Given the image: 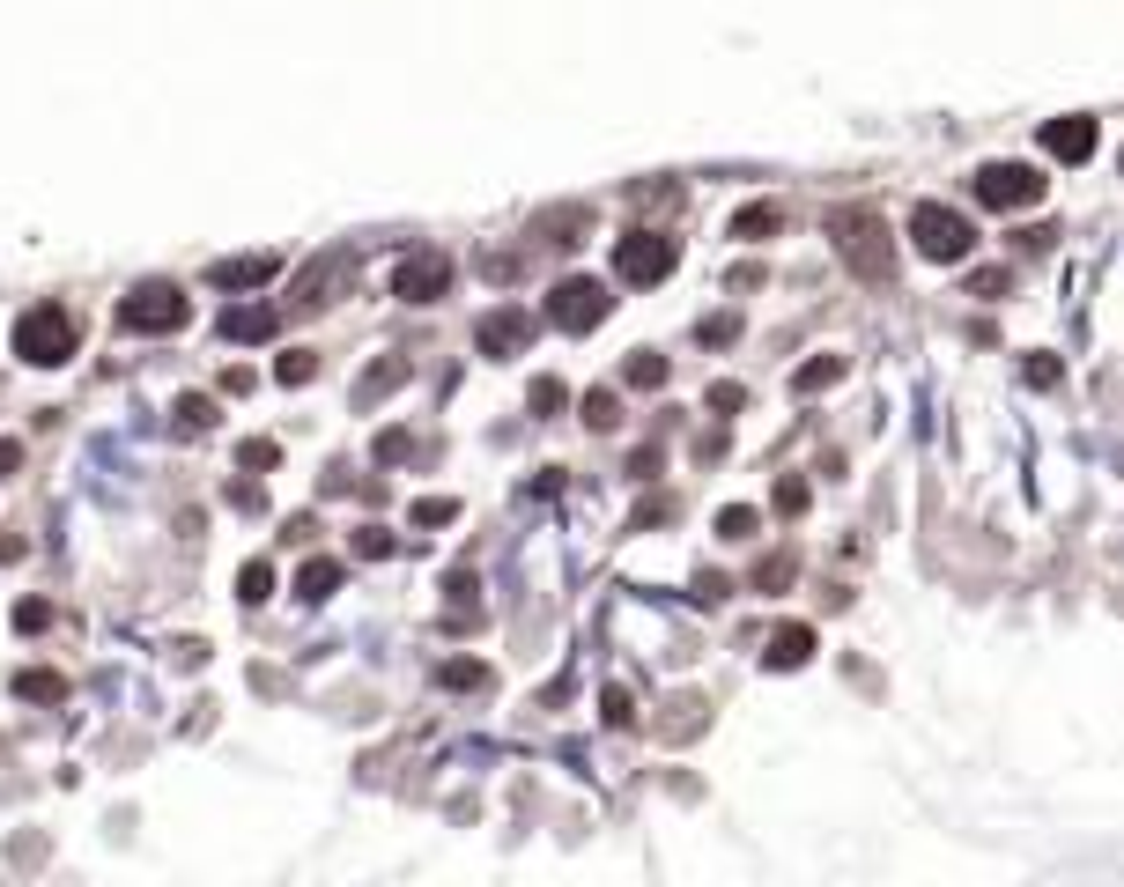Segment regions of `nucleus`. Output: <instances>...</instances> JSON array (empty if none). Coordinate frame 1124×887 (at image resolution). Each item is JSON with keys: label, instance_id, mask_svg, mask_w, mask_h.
<instances>
[{"label": "nucleus", "instance_id": "nucleus-1", "mask_svg": "<svg viewBox=\"0 0 1124 887\" xmlns=\"http://www.w3.org/2000/svg\"><path fill=\"white\" fill-rule=\"evenodd\" d=\"M910 244H917L925 259H940V267H962V259L977 252V230H969V215H954V207L917 200V207H910Z\"/></svg>", "mask_w": 1124, "mask_h": 887}, {"label": "nucleus", "instance_id": "nucleus-2", "mask_svg": "<svg viewBox=\"0 0 1124 887\" xmlns=\"http://www.w3.org/2000/svg\"><path fill=\"white\" fill-rule=\"evenodd\" d=\"M829 230H836V252L866 281H888V230H880L873 207H843V215H829Z\"/></svg>", "mask_w": 1124, "mask_h": 887}, {"label": "nucleus", "instance_id": "nucleus-3", "mask_svg": "<svg viewBox=\"0 0 1124 887\" xmlns=\"http://www.w3.org/2000/svg\"><path fill=\"white\" fill-rule=\"evenodd\" d=\"M15 348H23V363H37V370H60L67 355H74V318H67L60 304L23 311V326H15Z\"/></svg>", "mask_w": 1124, "mask_h": 887}, {"label": "nucleus", "instance_id": "nucleus-4", "mask_svg": "<svg viewBox=\"0 0 1124 887\" xmlns=\"http://www.w3.org/2000/svg\"><path fill=\"white\" fill-rule=\"evenodd\" d=\"M185 318H193V304H185L171 281H141V289L119 304V326H126V333H178Z\"/></svg>", "mask_w": 1124, "mask_h": 887}, {"label": "nucleus", "instance_id": "nucleus-5", "mask_svg": "<svg viewBox=\"0 0 1124 887\" xmlns=\"http://www.w3.org/2000/svg\"><path fill=\"white\" fill-rule=\"evenodd\" d=\"M673 259H681V244L659 237V230H629L622 244H614V274L629 281V289H651V281L673 274Z\"/></svg>", "mask_w": 1124, "mask_h": 887}, {"label": "nucleus", "instance_id": "nucleus-6", "mask_svg": "<svg viewBox=\"0 0 1124 887\" xmlns=\"http://www.w3.org/2000/svg\"><path fill=\"white\" fill-rule=\"evenodd\" d=\"M1043 185H1051V178H1043L1036 163H984V171H977V200L999 207V215H1014V207L1043 200Z\"/></svg>", "mask_w": 1124, "mask_h": 887}, {"label": "nucleus", "instance_id": "nucleus-7", "mask_svg": "<svg viewBox=\"0 0 1124 887\" xmlns=\"http://www.w3.org/2000/svg\"><path fill=\"white\" fill-rule=\"evenodd\" d=\"M607 281H592V274H570V281H555V296H548V318L562 333H592L599 318H607Z\"/></svg>", "mask_w": 1124, "mask_h": 887}, {"label": "nucleus", "instance_id": "nucleus-8", "mask_svg": "<svg viewBox=\"0 0 1124 887\" xmlns=\"http://www.w3.org/2000/svg\"><path fill=\"white\" fill-rule=\"evenodd\" d=\"M452 289V259L444 252H407L400 267H392V296H400V304H437V296Z\"/></svg>", "mask_w": 1124, "mask_h": 887}, {"label": "nucleus", "instance_id": "nucleus-9", "mask_svg": "<svg viewBox=\"0 0 1124 887\" xmlns=\"http://www.w3.org/2000/svg\"><path fill=\"white\" fill-rule=\"evenodd\" d=\"M526 341H533V318H526V311H489V318L474 326V348H481V355H511V348H526Z\"/></svg>", "mask_w": 1124, "mask_h": 887}, {"label": "nucleus", "instance_id": "nucleus-10", "mask_svg": "<svg viewBox=\"0 0 1124 887\" xmlns=\"http://www.w3.org/2000/svg\"><path fill=\"white\" fill-rule=\"evenodd\" d=\"M274 274H281V259H274V252H245V259H215V267H208L215 289H267Z\"/></svg>", "mask_w": 1124, "mask_h": 887}, {"label": "nucleus", "instance_id": "nucleus-11", "mask_svg": "<svg viewBox=\"0 0 1124 887\" xmlns=\"http://www.w3.org/2000/svg\"><path fill=\"white\" fill-rule=\"evenodd\" d=\"M1043 148H1051L1058 163H1088L1095 156V119H1080V111L1073 119H1051L1043 126Z\"/></svg>", "mask_w": 1124, "mask_h": 887}, {"label": "nucleus", "instance_id": "nucleus-12", "mask_svg": "<svg viewBox=\"0 0 1124 887\" xmlns=\"http://www.w3.org/2000/svg\"><path fill=\"white\" fill-rule=\"evenodd\" d=\"M807 658H814V629H807V621L770 629V651H762V666H770V673H792V666H807Z\"/></svg>", "mask_w": 1124, "mask_h": 887}, {"label": "nucleus", "instance_id": "nucleus-13", "mask_svg": "<svg viewBox=\"0 0 1124 887\" xmlns=\"http://www.w3.org/2000/svg\"><path fill=\"white\" fill-rule=\"evenodd\" d=\"M784 230V207L777 200H755V207H740V215H733V237L740 244H770Z\"/></svg>", "mask_w": 1124, "mask_h": 887}, {"label": "nucleus", "instance_id": "nucleus-14", "mask_svg": "<svg viewBox=\"0 0 1124 887\" xmlns=\"http://www.w3.org/2000/svg\"><path fill=\"white\" fill-rule=\"evenodd\" d=\"M274 326H281V318H274L267 304H237V311H222V333H230V341H274Z\"/></svg>", "mask_w": 1124, "mask_h": 887}, {"label": "nucleus", "instance_id": "nucleus-15", "mask_svg": "<svg viewBox=\"0 0 1124 887\" xmlns=\"http://www.w3.org/2000/svg\"><path fill=\"white\" fill-rule=\"evenodd\" d=\"M333 592H341V562H304L296 599H311V607H318V599H333Z\"/></svg>", "mask_w": 1124, "mask_h": 887}, {"label": "nucleus", "instance_id": "nucleus-16", "mask_svg": "<svg viewBox=\"0 0 1124 887\" xmlns=\"http://www.w3.org/2000/svg\"><path fill=\"white\" fill-rule=\"evenodd\" d=\"M836 377H843V355H814V363L792 370V392H829Z\"/></svg>", "mask_w": 1124, "mask_h": 887}, {"label": "nucleus", "instance_id": "nucleus-17", "mask_svg": "<svg viewBox=\"0 0 1124 887\" xmlns=\"http://www.w3.org/2000/svg\"><path fill=\"white\" fill-rule=\"evenodd\" d=\"M15 695H23V703H60V695H67V681L37 666V673H15Z\"/></svg>", "mask_w": 1124, "mask_h": 887}, {"label": "nucleus", "instance_id": "nucleus-18", "mask_svg": "<svg viewBox=\"0 0 1124 887\" xmlns=\"http://www.w3.org/2000/svg\"><path fill=\"white\" fill-rule=\"evenodd\" d=\"M267 592H274V562H245V570H237V599H245V607H259Z\"/></svg>", "mask_w": 1124, "mask_h": 887}, {"label": "nucleus", "instance_id": "nucleus-19", "mask_svg": "<svg viewBox=\"0 0 1124 887\" xmlns=\"http://www.w3.org/2000/svg\"><path fill=\"white\" fill-rule=\"evenodd\" d=\"M437 681H444V688H489V666H481V658H444Z\"/></svg>", "mask_w": 1124, "mask_h": 887}, {"label": "nucleus", "instance_id": "nucleus-20", "mask_svg": "<svg viewBox=\"0 0 1124 887\" xmlns=\"http://www.w3.org/2000/svg\"><path fill=\"white\" fill-rule=\"evenodd\" d=\"M274 377H281V385H311V377H318V355H311V348H289V355L274 363Z\"/></svg>", "mask_w": 1124, "mask_h": 887}, {"label": "nucleus", "instance_id": "nucleus-21", "mask_svg": "<svg viewBox=\"0 0 1124 887\" xmlns=\"http://www.w3.org/2000/svg\"><path fill=\"white\" fill-rule=\"evenodd\" d=\"M585 422H592V429H614V422H622V400H614L607 385H599V392H585Z\"/></svg>", "mask_w": 1124, "mask_h": 887}, {"label": "nucleus", "instance_id": "nucleus-22", "mask_svg": "<svg viewBox=\"0 0 1124 887\" xmlns=\"http://www.w3.org/2000/svg\"><path fill=\"white\" fill-rule=\"evenodd\" d=\"M755 525H762V511H747V503L718 511V533H725V540H755Z\"/></svg>", "mask_w": 1124, "mask_h": 887}, {"label": "nucleus", "instance_id": "nucleus-23", "mask_svg": "<svg viewBox=\"0 0 1124 887\" xmlns=\"http://www.w3.org/2000/svg\"><path fill=\"white\" fill-rule=\"evenodd\" d=\"M274 459H281V451H274L267 437H252V444H237V466H245V474H274Z\"/></svg>", "mask_w": 1124, "mask_h": 887}, {"label": "nucleus", "instance_id": "nucleus-24", "mask_svg": "<svg viewBox=\"0 0 1124 887\" xmlns=\"http://www.w3.org/2000/svg\"><path fill=\"white\" fill-rule=\"evenodd\" d=\"M178 429H215V400L185 392V400H178Z\"/></svg>", "mask_w": 1124, "mask_h": 887}, {"label": "nucleus", "instance_id": "nucleus-25", "mask_svg": "<svg viewBox=\"0 0 1124 887\" xmlns=\"http://www.w3.org/2000/svg\"><path fill=\"white\" fill-rule=\"evenodd\" d=\"M629 385L659 392V385H666V355H636V363H629Z\"/></svg>", "mask_w": 1124, "mask_h": 887}, {"label": "nucleus", "instance_id": "nucleus-26", "mask_svg": "<svg viewBox=\"0 0 1124 887\" xmlns=\"http://www.w3.org/2000/svg\"><path fill=\"white\" fill-rule=\"evenodd\" d=\"M452 518H459L452 496H422V503H415V525H452Z\"/></svg>", "mask_w": 1124, "mask_h": 887}, {"label": "nucleus", "instance_id": "nucleus-27", "mask_svg": "<svg viewBox=\"0 0 1124 887\" xmlns=\"http://www.w3.org/2000/svg\"><path fill=\"white\" fill-rule=\"evenodd\" d=\"M526 400H533V414H555V407H562V385H555V377H533Z\"/></svg>", "mask_w": 1124, "mask_h": 887}, {"label": "nucleus", "instance_id": "nucleus-28", "mask_svg": "<svg viewBox=\"0 0 1124 887\" xmlns=\"http://www.w3.org/2000/svg\"><path fill=\"white\" fill-rule=\"evenodd\" d=\"M733 333H740V318H733V311H718V318H703V341H710V348H725V341H733Z\"/></svg>", "mask_w": 1124, "mask_h": 887}, {"label": "nucleus", "instance_id": "nucleus-29", "mask_svg": "<svg viewBox=\"0 0 1124 887\" xmlns=\"http://www.w3.org/2000/svg\"><path fill=\"white\" fill-rule=\"evenodd\" d=\"M777 511H784V518L807 511V481H777Z\"/></svg>", "mask_w": 1124, "mask_h": 887}, {"label": "nucleus", "instance_id": "nucleus-30", "mask_svg": "<svg viewBox=\"0 0 1124 887\" xmlns=\"http://www.w3.org/2000/svg\"><path fill=\"white\" fill-rule=\"evenodd\" d=\"M400 377H407L400 363H378V370H370V377H363V400H378V392H385V385H400Z\"/></svg>", "mask_w": 1124, "mask_h": 887}, {"label": "nucleus", "instance_id": "nucleus-31", "mask_svg": "<svg viewBox=\"0 0 1124 887\" xmlns=\"http://www.w3.org/2000/svg\"><path fill=\"white\" fill-rule=\"evenodd\" d=\"M710 407H718V414H740V407H747V392L733 385V377H725V385H710Z\"/></svg>", "mask_w": 1124, "mask_h": 887}, {"label": "nucleus", "instance_id": "nucleus-32", "mask_svg": "<svg viewBox=\"0 0 1124 887\" xmlns=\"http://www.w3.org/2000/svg\"><path fill=\"white\" fill-rule=\"evenodd\" d=\"M45 621H52V607H45V599H23V607H15V629H45Z\"/></svg>", "mask_w": 1124, "mask_h": 887}, {"label": "nucleus", "instance_id": "nucleus-33", "mask_svg": "<svg viewBox=\"0 0 1124 887\" xmlns=\"http://www.w3.org/2000/svg\"><path fill=\"white\" fill-rule=\"evenodd\" d=\"M784 577H792V555H770V562H762V570H755V584H762V592H777Z\"/></svg>", "mask_w": 1124, "mask_h": 887}, {"label": "nucleus", "instance_id": "nucleus-34", "mask_svg": "<svg viewBox=\"0 0 1124 887\" xmlns=\"http://www.w3.org/2000/svg\"><path fill=\"white\" fill-rule=\"evenodd\" d=\"M607 725H636V703H629V688H607Z\"/></svg>", "mask_w": 1124, "mask_h": 887}, {"label": "nucleus", "instance_id": "nucleus-35", "mask_svg": "<svg viewBox=\"0 0 1124 887\" xmlns=\"http://www.w3.org/2000/svg\"><path fill=\"white\" fill-rule=\"evenodd\" d=\"M385 547H392L385 525H363V533H355V555H385Z\"/></svg>", "mask_w": 1124, "mask_h": 887}, {"label": "nucleus", "instance_id": "nucleus-36", "mask_svg": "<svg viewBox=\"0 0 1124 887\" xmlns=\"http://www.w3.org/2000/svg\"><path fill=\"white\" fill-rule=\"evenodd\" d=\"M725 592H733V584H725L718 570H703V577H696V599H703V607H718V599H725Z\"/></svg>", "mask_w": 1124, "mask_h": 887}, {"label": "nucleus", "instance_id": "nucleus-37", "mask_svg": "<svg viewBox=\"0 0 1124 887\" xmlns=\"http://www.w3.org/2000/svg\"><path fill=\"white\" fill-rule=\"evenodd\" d=\"M444 592H452V599H459V607H466V614H474V570H452V584H444Z\"/></svg>", "mask_w": 1124, "mask_h": 887}, {"label": "nucleus", "instance_id": "nucleus-38", "mask_svg": "<svg viewBox=\"0 0 1124 887\" xmlns=\"http://www.w3.org/2000/svg\"><path fill=\"white\" fill-rule=\"evenodd\" d=\"M1028 385H1058V363H1051V355H1028Z\"/></svg>", "mask_w": 1124, "mask_h": 887}, {"label": "nucleus", "instance_id": "nucleus-39", "mask_svg": "<svg viewBox=\"0 0 1124 887\" xmlns=\"http://www.w3.org/2000/svg\"><path fill=\"white\" fill-rule=\"evenodd\" d=\"M15 466H23V444H15V437H0V474H15Z\"/></svg>", "mask_w": 1124, "mask_h": 887}]
</instances>
